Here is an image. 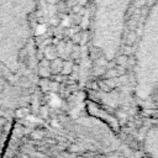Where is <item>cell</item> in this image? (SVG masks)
I'll use <instances>...</instances> for the list:
<instances>
[{
	"label": "cell",
	"mask_w": 158,
	"mask_h": 158,
	"mask_svg": "<svg viewBox=\"0 0 158 158\" xmlns=\"http://www.w3.org/2000/svg\"><path fill=\"white\" fill-rule=\"evenodd\" d=\"M43 28H44V27H43V26H41V27H40V26H38V28H37V33H42V32H43V31H44V30H43Z\"/></svg>",
	"instance_id": "6da1fadb"
}]
</instances>
